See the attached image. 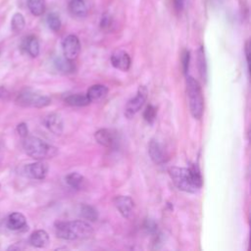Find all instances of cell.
<instances>
[{
	"label": "cell",
	"mask_w": 251,
	"mask_h": 251,
	"mask_svg": "<svg viewBox=\"0 0 251 251\" xmlns=\"http://www.w3.org/2000/svg\"><path fill=\"white\" fill-rule=\"evenodd\" d=\"M169 174L175 185L180 190L193 193L202 186V176L196 166L189 169L172 167Z\"/></svg>",
	"instance_id": "cell-1"
},
{
	"label": "cell",
	"mask_w": 251,
	"mask_h": 251,
	"mask_svg": "<svg viewBox=\"0 0 251 251\" xmlns=\"http://www.w3.org/2000/svg\"><path fill=\"white\" fill-rule=\"evenodd\" d=\"M55 231L59 238L75 240L87 238L93 233L91 226L85 221L58 222L55 224Z\"/></svg>",
	"instance_id": "cell-2"
},
{
	"label": "cell",
	"mask_w": 251,
	"mask_h": 251,
	"mask_svg": "<svg viewBox=\"0 0 251 251\" xmlns=\"http://www.w3.org/2000/svg\"><path fill=\"white\" fill-rule=\"evenodd\" d=\"M23 146L25 153L35 160L52 158L58 153V149L55 146H52L40 138L34 136H25L23 142Z\"/></svg>",
	"instance_id": "cell-3"
},
{
	"label": "cell",
	"mask_w": 251,
	"mask_h": 251,
	"mask_svg": "<svg viewBox=\"0 0 251 251\" xmlns=\"http://www.w3.org/2000/svg\"><path fill=\"white\" fill-rule=\"evenodd\" d=\"M186 94L190 113L194 119L199 120L204 111V99L199 82L192 76L186 77Z\"/></svg>",
	"instance_id": "cell-4"
},
{
	"label": "cell",
	"mask_w": 251,
	"mask_h": 251,
	"mask_svg": "<svg viewBox=\"0 0 251 251\" xmlns=\"http://www.w3.org/2000/svg\"><path fill=\"white\" fill-rule=\"evenodd\" d=\"M16 101L23 107L42 108L49 105L50 98L47 95L40 94L31 89H25L18 95Z\"/></svg>",
	"instance_id": "cell-5"
},
{
	"label": "cell",
	"mask_w": 251,
	"mask_h": 251,
	"mask_svg": "<svg viewBox=\"0 0 251 251\" xmlns=\"http://www.w3.org/2000/svg\"><path fill=\"white\" fill-rule=\"evenodd\" d=\"M147 95H148L147 88L144 85H140L137 89L136 95L133 98H131L126 105L125 116L127 119H131L137 112H139V110L142 108V106L144 105L147 99Z\"/></svg>",
	"instance_id": "cell-6"
},
{
	"label": "cell",
	"mask_w": 251,
	"mask_h": 251,
	"mask_svg": "<svg viewBox=\"0 0 251 251\" xmlns=\"http://www.w3.org/2000/svg\"><path fill=\"white\" fill-rule=\"evenodd\" d=\"M62 48H63L64 57L67 58L68 60L74 61L75 59L77 58L80 51L79 39L75 34H70L66 36L65 39L63 40Z\"/></svg>",
	"instance_id": "cell-7"
},
{
	"label": "cell",
	"mask_w": 251,
	"mask_h": 251,
	"mask_svg": "<svg viewBox=\"0 0 251 251\" xmlns=\"http://www.w3.org/2000/svg\"><path fill=\"white\" fill-rule=\"evenodd\" d=\"M114 204L120 214L126 218V219H130L133 216L134 213V202L129 196H117L114 199Z\"/></svg>",
	"instance_id": "cell-8"
},
{
	"label": "cell",
	"mask_w": 251,
	"mask_h": 251,
	"mask_svg": "<svg viewBox=\"0 0 251 251\" xmlns=\"http://www.w3.org/2000/svg\"><path fill=\"white\" fill-rule=\"evenodd\" d=\"M25 175L33 179H43L48 173V165L41 160L25 167Z\"/></svg>",
	"instance_id": "cell-9"
},
{
	"label": "cell",
	"mask_w": 251,
	"mask_h": 251,
	"mask_svg": "<svg viewBox=\"0 0 251 251\" xmlns=\"http://www.w3.org/2000/svg\"><path fill=\"white\" fill-rule=\"evenodd\" d=\"M112 65L121 71L126 72L130 68V57L124 50H117L111 56Z\"/></svg>",
	"instance_id": "cell-10"
},
{
	"label": "cell",
	"mask_w": 251,
	"mask_h": 251,
	"mask_svg": "<svg viewBox=\"0 0 251 251\" xmlns=\"http://www.w3.org/2000/svg\"><path fill=\"white\" fill-rule=\"evenodd\" d=\"M94 137L96 141L105 147H114L117 144V135L115 132L108 128H102L95 132Z\"/></svg>",
	"instance_id": "cell-11"
},
{
	"label": "cell",
	"mask_w": 251,
	"mask_h": 251,
	"mask_svg": "<svg viewBox=\"0 0 251 251\" xmlns=\"http://www.w3.org/2000/svg\"><path fill=\"white\" fill-rule=\"evenodd\" d=\"M45 126L54 134H61L64 130V122L60 115L56 113H51L47 115L44 119Z\"/></svg>",
	"instance_id": "cell-12"
},
{
	"label": "cell",
	"mask_w": 251,
	"mask_h": 251,
	"mask_svg": "<svg viewBox=\"0 0 251 251\" xmlns=\"http://www.w3.org/2000/svg\"><path fill=\"white\" fill-rule=\"evenodd\" d=\"M50 238L48 233L43 229L33 231L29 236V243L36 248H44L49 245Z\"/></svg>",
	"instance_id": "cell-13"
},
{
	"label": "cell",
	"mask_w": 251,
	"mask_h": 251,
	"mask_svg": "<svg viewBox=\"0 0 251 251\" xmlns=\"http://www.w3.org/2000/svg\"><path fill=\"white\" fill-rule=\"evenodd\" d=\"M68 8L69 12L76 18H83L88 12V4L85 0H71Z\"/></svg>",
	"instance_id": "cell-14"
},
{
	"label": "cell",
	"mask_w": 251,
	"mask_h": 251,
	"mask_svg": "<svg viewBox=\"0 0 251 251\" xmlns=\"http://www.w3.org/2000/svg\"><path fill=\"white\" fill-rule=\"evenodd\" d=\"M148 153L149 156L151 158V160L155 163V164H162L165 162V153L164 150L162 148V146L160 145L159 142H157L156 140H151L148 146Z\"/></svg>",
	"instance_id": "cell-15"
},
{
	"label": "cell",
	"mask_w": 251,
	"mask_h": 251,
	"mask_svg": "<svg viewBox=\"0 0 251 251\" xmlns=\"http://www.w3.org/2000/svg\"><path fill=\"white\" fill-rule=\"evenodd\" d=\"M108 93V88L103 84H94L90 86L86 92V95L91 102H97L102 100Z\"/></svg>",
	"instance_id": "cell-16"
},
{
	"label": "cell",
	"mask_w": 251,
	"mask_h": 251,
	"mask_svg": "<svg viewBox=\"0 0 251 251\" xmlns=\"http://www.w3.org/2000/svg\"><path fill=\"white\" fill-rule=\"evenodd\" d=\"M26 220L25 217L18 212L12 213L7 219V226L12 230H18L25 226Z\"/></svg>",
	"instance_id": "cell-17"
},
{
	"label": "cell",
	"mask_w": 251,
	"mask_h": 251,
	"mask_svg": "<svg viewBox=\"0 0 251 251\" xmlns=\"http://www.w3.org/2000/svg\"><path fill=\"white\" fill-rule=\"evenodd\" d=\"M23 48L31 57H37L39 54V42L37 38L33 35H29L25 38L23 42Z\"/></svg>",
	"instance_id": "cell-18"
},
{
	"label": "cell",
	"mask_w": 251,
	"mask_h": 251,
	"mask_svg": "<svg viewBox=\"0 0 251 251\" xmlns=\"http://www.w3.org/2000/svg\"><path fill=\"white\" fill-rule=\"evenodd\" d=\"M65 101L67 104L71 105V106H76V107H80V106H86L90 103L86 93H78V94H72L69 95L68 97L65 98Z\"/></svg>",
	"instance_id": "cell-19"
},
{
	"label": "cell",
	"mask_w": 251,
	"mask_h": 251,
	"mask_svg": "<svg viewBox=\"0 0 251 251\" xmlns=\"http://www.w3.org/2000/svg\"><path fill=\"white\" fill-rule=\"evenodd\" d=\"M197 62H198L199 74H200L202 79L204 81H206L207 80V64H206L204 48L202 46L198 49V52H197Z\"/></svg>",
	"instance_id": "cell-20"
},
{
	"label": "cell",
	"mask_w": 251,
	"mask_h": 251,
	"mask_svg": "<svg viewBox=\"0 0 251 251\" xmlns=\"http://www.w3.org/2000/svg\"><path fill=\"white\" fill-rule=\"evenodd\" d=\"M27 8L34 16H41L45 12L44 0H26Z\"/></svg>",
	"instance_id": "cell-21"
},
{
	"label": "cell",
	"mask_w": 251,
	"mask_h": 251,
	"mask_svg": "<svg viewBox=\"0 0 251 251\" xmlns=\"http://www.w3.org/2000/svg\"><path fill=\"white\" fill-rule=\"evenodd\" d=\"M66 182L75 189H80L84 182V177L78 173H72L66 176Z\"/></svg>",
	"instance_id": "cell-22"
},
{
	"label": "cell",
	"mask_w": 251,
	"mask_h": 251,
	"mask_svg": "<svg viewBox=\"0 0 251 251\" xmlns=\"http://www.w3.org/2000/svg\"><path fill=\"white\" fill-rule=\"evenodd\" d=\"M55 68L61 73H70L75 69V66L71 60L67 58H56L54 60Z\"/></svg>",
	"instance_id": "cell-23"
},
{
	"label": "cell",
	"mask_w": 251,
	"mask_h": 251,
	"mask_svg": "<svg viewBox=\"0 0 251 251\" xmlns=\"http://www.w3.org/2000/svg\"><path fill=\"white\" fill-rule=\"evenodd\" d=\"M25 25V18L24 16L21 14V13H16L14 14V16L12 17V20H11V27H12V30L14 32H20L24 29Z\"/></svg>",
	"instance_id": "cell-24"
},
{
	"label": "cell",
	"mask_w": 251,
	"mask_h": 251,
	"mask_svg": "<svg viewBox=\"0 0 251 251\" xmlns=\"http://www.w3.org/2000/svg\"><path fill=\"white\" fill-rule=\"evenodd\" d=\"M80 214L83 219L88 220L90 222H95L98 219L97 210L89 205H82L80 209Z\"/></svg>",
	"instance_id": "cell-25"
},
{
	"label": "cell",
	"mask_w": 251,
	"mask_h": 251,
	"mask_svg": "<svg viewBox=\"0 0 251 251\" xmlns=\"http://www.w3.org/2000/svg\"><path fill=\"white\" fill-rule=\"evenodd\" d=\"M46 23L53 31H58L61 28V20L56 13H49L46 17Z\"/></svg>",
	"instance_id": "cell-26"
},
{
	"label": "cell",
	"mask_w": 251,
	"mask_h": 251,
	"mask_svg": "<svg viewBox=\"0 0 251 251\" xmlns=\"http://www.w3.org/2000/svg\"><path fill=\"white\" fill-rule=\"evenodd\" d=\"M156 114H157V109L153 105L150 104L145 108L143 117L146 122H148L149 124H152L156 119Z\"/></svg>",
	"instance_id": "cell-27"
},
{
	"label": "cell",
	"mask_w": 251,
	"mask_h": 251,
	"mask_svg": "<svg viewBox=\"0 0 251 251\" xmlns=\"http://www.w3.org/2000/svg\"><path fill=\"white\" fill-rule=\"evenodd\" d=\"M189 61H190V53L188 50H184L181 56V65H182V70L184 74H186L188 71Z\"/></svg>",
	"instance_id": "cell-28"
},
{
	"label": "cell",
	"mask_w": 251,
	"mask_h": 251,
	"mask_svg": "<svg viewBox=\"0 0 251 251\" xmlns=\"http://www.w3.org/2000/svg\"><path fill=\"white\" fill-rule=\"evenodd\" d=\"M111 23H112V21H111L110 16L104 15L100 21V27L102 29H108L111 26Z\"/></svg>",
	"instance_id": "cell-29"
},
{
	"label": "cell",
	"mask_w": 251,
	"mask_h": 251,
	"mask_svg": "<svg viewBox=\"0 0 251 251\" xmlns=\"http://www.w3.org/2000/svg\"><path fill=\"white\" fill-rule=\"evenodd\" d=\"M17 131H18V133L22 136V137H25V136H27V134H28V128H27V126L25 124V123H21V124H19L18 125V126H17Z\"/></svg>",
	"instance_id": "cell-30"
},
{
	"label": "cell",
	"mask_w": 251,
	"mask_h": 251,
	"mask_svg": "<svg viewBox=\"0 0 251 251\" xmlns=\"http://www.w3.org/2000/svg\"><path fill=\"white\" fill-rule=\"evenodd\" d=\"M173 3H174V7H175L176 11L180 12L182 10V8H183L184 0H173Z\"/></svg>",
	"instance_id": "cell-31"
},
{
	"label": "cell",
	"mask_w": 251,
	"mask_h": 251,
	"mask_svg": "<svg viewBox=\"0 0 251 251\" xmlns=\"http://www.w3.org/2000/svg\"><path fill=\"white\" fill-rule=\"evenodd\" d=\"M8 95H9V93H8L7 89L3 86H0V98L1 99H7Z\"/></svg>",
	"instance_id": "cell-32"
},
{
	"label": "cell",
	"mask_w": 251,
	"mask_h": 251,
	"mask_svg": "<svg viewBox=\"0 0 251 251\" xmlns=\"http://www.w3.org/2000/svg\"><path fill=\"white\" fill-rule=\"evenodd\" d=\"M245 56H246V62H247V65L249 64V41L246 42V45H245Z\"/></svg>",
	"instance_id": "cell-33"
}]
</instances>
